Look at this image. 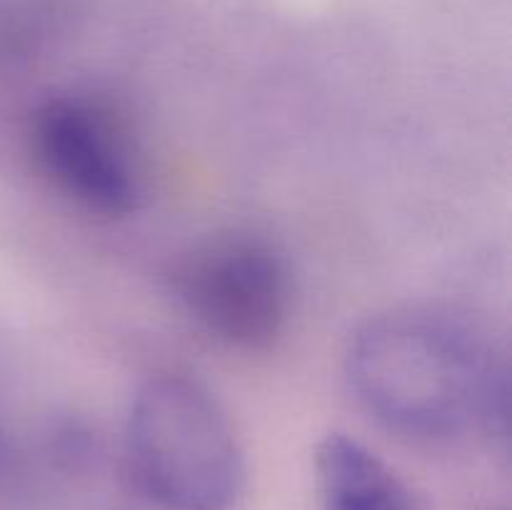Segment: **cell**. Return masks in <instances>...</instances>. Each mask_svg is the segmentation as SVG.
<instances>
[{
	"instance_id": "cell-4",
	"label": "cell",
	"mask_w": 512,
	"mask_h": 510,
	"mask_svg": "<svg viewBox=\"0 0 512 510\" xmlns=\"http://www.w3.org/2000/svg\"><path fill=\"white\" fill-rule=\"evenodd\" d=\"M33 145L45 173L85 208L123 215L138 203L125 143L108 115L88 100H45L35 113Z\"/></svg>"
},
{
	"instance_id": "cell-2",
	"label": "cell",
	"mask_w": 512,
	"mask_h": 510,
	"mask_svg": "<svg viewBox=\"0 0 512 510\" xmlns=\"http://www.w3.org/2000/svg\"><path fill=\"white\" fill-rule=\"evenodd\" d=\"M140 490L165 510H230L245 465L218 400L183 375L150 378L135 393L125 428Z\"/></svg>"
},
{
	"instance_id": "cell-3",
	"label": "cell",
	"mask_w": 512,
	"mask_h": 510,
	"mask_svg": "<svg viewBox=\"0 0 512 510\" xmlns=\"http://www.w3.org/2000/svg\"><path fill=\"white\" fill-rule=\"evenodd\" d=\"M178 290L193 318L235 348H268L288 318L283 260L253 238L220 240L200 250L180 270Z\"/></svg>"
},
{
	"instance_id": "cell-5",
	"label": "cell",
	"mask_w": 512,
	"mask_h": 510,
	"mask_svg": "<svg viewBox=\"0 0 512 510\" xmlns=\"http://www.w3.org/2000/svg\"><path fill=\"white\" fill-rule=\"evenodd\" d=\"M315 478L323 510H418L403 480L373 450L343 433L318 445Z\"/></svg>"
},
{
	"instance_id": "cell-1",
	"label": "cell",
	"mask_w": 512,
	"mask_h": 510,
	"mask_svg": "<svg viewBox=\"0 0 512 510\" xmlns=\"http://www.w3.org/2000/svg\"><path fill=\"white\" fill-rule=\"evenodd\" d=\"M355 398L390 433L445 440L483 420L508 430V380L478 340L423 310L375 318L348 353Z\"/></svg>"
}]
</instances>
